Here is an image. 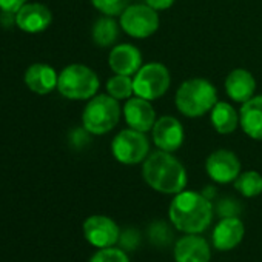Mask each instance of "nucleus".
I'll return each instance as SVG.
<instances>
[{"mask_svg": "<svg viewBox=\"0 0 262 262\" xmlns=\"http://www.w3.org/2000/svg\"><path fill=\"white\" fill-rule=\"evenodd\" d=\"M122 30L136 39H147L159 28L158 11L145 5H128L120 14Z\"/></svg>", "mask_w": 262, "mask_h": 262, "instance_id": "8", "label": "nucleus"}, {"mask_svg": "<svg viewBox=\"0 0 262 262\" xmlns=\"http://www.w3.org/2000/svg\"><path fill=\"white\" fill-rule=\"evenodd\" d=\"M119 27L111 16L99 19L93 27V40L97 47H110L117 40Z\"/></svg>", "mask_w": 262, "mask_h": 262, "instance_id": "21", "label": "nucleus"}, {"mask_svg": "<svg viewBox=\"0 0 262 262\" xmlns=\"http://www.w3.org/2000/svg\"><path fill=\"white\" fill-rule=\"evenodd\" d=\"M25 4L27 0H0V11L7 14H16Z\"/></svg>", "mask_w": 262, "mask_h": 262, "instance_id": "28", "label": "nucleus"}, {"mask_svg": "<svg viewBox=\"0 0 262 262\" xmlns=\"http://www.w3.org/2000/svg\"><path fill=\"white\" fill-rule=\"evenodd\" d=\"M57 90L67 99H91L99 90V77L91 68L82 63H73L63 68L59 74Z\"/></svg>", "mask_w": 262, "mask_h": 262, "instance_id": "5", "label": "nucleus"}, {"mask_svg": "<svg viewBox=\"0 0 262 262\" xmlns=\"http://www.w3.org/2000/svg\"><path fill=\"white\" fill-rule=\"evenodd\" d=\"M234 188L245 198H256L262 193V176L253 170L241 173L234 181Z\"/></svg>", "mask_w": 262, "mask_h": 262, "instance_id": "22", "label": "nucleus"}, {"mask_svg": "<svg viewBox=\"0 0 262 262\" xmlns=\"http://www.w3.org/2000/svg\"><path fill=\"white\" fill-rule=\"evenodd\" d=\"M211 123L217 133L230 135L239 125V113L227 102H216L211 108Z\"/></svg>", "mask_w": 262, "mask_h": 262, "instance_id": "20", "label": "nucleus"}, {"mask_svg": "<svg viewBox=\"0 0 262 262\" xmlns=\"http://www.w3.org/2000/svg\"><path fill=\"white\" fill-rule=\"evenodd\" d=\"M90 262H129V259L122 248L108 247V248H99V251H96L91 256Z\"/></svg>", "mask_w": 262, "mask_h": 262, "instance_id": "25", "label": "nucleus"}, {"mask_svg": "<svg viewBox=\"0 0 262 262\" xmlns=\"http://www.w3.org/2000/svg\"><path fill=\"white\" fill-rule=\"evenodd\" d=\"M83 236L96 248L114 247L120 239V230L117 224L103 214H94L83 222Z\"/></svg>", "mask_w": 262, "mask_h": 262, "instance_id": "9", "label": "nucleus"}, {"mask_svg": "<svg viewBox=\"0 0 262 262\" xmlns=\"http://www.w3.org/2000/svg\"><path fill=\"white\" fill-rule=\"evenodd\" d=\"M113 156L123 165H136L144 162L150 153V142L142 131L128 128L123 129L113 139Z\"/></svg>", "mask_w": 262, "mask_h": 262, "instance_id": "6", "label": "nucleus"}, {"mask_svg": "<svg viewBox=\"0 0 262 262\" xmlns=\"http://www.w3.org/2000/svg\"><path fill=\"white\" fill-rule=\"evenodd\" d=\"M145 182L156 191L165 194H178L185 190L187 171L184 165L171 156V153L159 150L151 153L142 167Z\"/></svg>", "mask_w": 262, "mask_h": 262, "instance_id": "2", "label": "nucleus"}, {"mask_svg": "<svg viewBox=\"0 0 262 262\" xmlns=\"http://www.w3.org/2000/svg\"><path fill=\"white\" fill-rule=\"evenodd\" d=\"M256 90V80L253 74L247 70H233L225 79V91L230 99L244 103L250 100Z\"/></svg>", "mask_w": 262, "mask_h": 262, "instance_id": "19", "label": "nucleus"}, {"mask_svg": "<svg viewBox=\"0 0 262 262\" xmlns=\"http://www.w3.org/2000/svg\"><path fill=\"white\" fill-rule=\"evenodd\" d=\"M168 216L176 230L185 234H201L211 224L213 207L210 199L202 193L182 190L174 194Z\"/></svg>", "mask_w": 262, "mask_h": 262, "instance_id": "1", "label": "nucleus"}, {"mask_svg": "<svg viewBox=\"0 0 262 262\" xmlns=\"http://www.w3.org/2000/svg\"><path fill=\"white\" fill-rule=\"evenodd\" d=\"M51 11L42 4H25L16 13V27L25 33H42L51 25Z\"/></svg>", "mask_w": 262, "mask_h": 262, "instance_id": "14", "label": "nucleus"}, {"mask_svg": "<svg viewBox=\"0 0 262 262\" xmlns=\"http://www.w3.org/2000/svg\"><path fill=\"white\" fill-rule=\"evenodd\" d=\"M120 119V106L117 99L110 94L93 97L82 114L83 128L91 135H105L111 131Z\"/></svg>", "mask_w": 262, "mask_h": 262, "instance_id": "4", "label": "nucleus"}, {"mask_svg": "<svg viewBox=\"0 0 262 262\" xmlns=\"http://www.w3.org/2000/svg\"><path fill=\"white\" fill-rule=\"evenodd\" d=\"M150 234H151V237L155 239L156 236H159L158 239H156V244H167L168 242V239H170V230H168V227L162 222H158V224H155L153 227H151V230H150Z\"/></svg>", "mask_w": 262, "mask_h": 262, "instance_id": "27", "label": "nucleus"}, {"mask_svg": "<svg viewBox=\"0 0 262 262\" xmlns=\"http://www.w3.org/2000/svg\"><path fill=\"white\" fill-rule=\"evenodd\" d=\"M123 116L129 128L138 131H150L156 123V113L150 100L144 97H129L123 106Z\"/></svg>", "mask_w": 262, "mask_h": 262, "instance_id": "12", "label": "nucleus"}, {"mask_svg": "<svg viewBox=\"0 0 262 262\" xmlns=\"http://www.w3.org/2000/svg\"><path fill=\"white\" fill-rule=\"evenodd\" d=\"M245 234L244 222L237 217H222L211 233V244L219 251H228L236 248Z\"/></svg>", "mask_w": 262, "mask_h": 262, "instance_id": "13", "label": "nucleus"}, {"mask_svg": "<svg viewBox=\"0 0 262 262\" xmlns=\"http://www.w3.org/2000/svg\"><path fill=\"white\" fill-rule=\"evenodd\" d=\"M176 262H210V244L199 234H185L174 245Z\"/></svg>", "mask_w": 262, "mask_h": 262, "instance_id": "15", "label": "nucleus"}, {"mask_svg": "<svg viewBox=\"0 0 262 262\" xmlns=\"http://www.w3.org/2000/svg\"><path fill=\"white\" fill-rule=\"evenodd\" d=\"M106 91L110 96H113L117 100L122 99H129L131 94H135V86H133V79L129 76H122L116 74L106 82Z\"/></svg>", "mask_w": 262, "mask_h": 262, "instance_id": "23", "label": "nucleus"}, {"mask_svg": "<svg viewBox=\"0 0 262 262\" xmlns=\"http://www.w3.org/2000/svg\"><path fill=\"white\" fill-rule=\"evenodd\" d=\"M147 5L151 7L153 10L156 11H161V10H168L174 5V0H145Z\"/></svg>", "mask_w": 262, "mask_h": 262, "instance_id": "29", "label": "nucleus"}, {"mask_svg": "<svg viewBox=\"0 0 262 262\" xmlns=\"http://www.w3.org/2000/svg\"><path fill=\"white\" fill-rule=\"evenodd\" d=\"M59 74L47 63H34L25 73L27 86L36 94H48L57 88Z\"/></svg>", "mask_w": 262, "mask_h": 262, "instance_id": "18", "label": "nucleus"}, {"mask_svg": "<svg viewBox=\"0 0 262 262\" xmlns=\"http://www.w3.org/2000/svg\"><path fill=\"white\" fill-rule=\"evenodd\" d=\"M170 73L167 67L158 62L147 63L133 77L135 94L147 100L159 99L170 88Z\"/></svg>", "mask_w": 262, "mask_h": 262, "instance_id": "7", "label": "nucleus"}, {"mask_svg": "<svg viewBox=\"0 0 262 262\" xmlns=\"http://www.w3.org/2000/svg\"><path fill=\"white\" fill-rule=\"evenodd\" d=\"M153 141L159 150L173 153L184 144V126L173 116H164L153 126Z\"/></svg>", "mask_w": 262, "mask_h": 262, "instance_id": "11", "label": "nucleus"}, {"mask_svg": "<svg viewBox=\"0 0 262 262\" xmlns=\"http://www.w3.org/2000/svg\"><path fill=\"white\" fill-rule=\"evenodd\" d=\"M207 174L217 184L234 182L241 174V162L230 150H216L205 161Z\"/></svg>", "mask_w": 262, "mask_h": 262, "instance_id": "10", "label": "nucleus"}, {"mask_svg": "<svg viewBox=\"0 0 262 262\" xmlns=\"http://www.w3.org/2000/svg\"><path fill=\"white\" fill-rule=\"evenodd\" d=\"M239 125L248 138L262 141V96L251 97L242 103L239 111Z\"/></svg>", "mask_w": 262, "mask_h": 262, "instance_id": "17", "label": "nucleus"}, {"mask_svg": "<svg viewBox=\"0 0 262 262\" xmlns=\"http://www.w3.org/2000/svg\"><path fill=\"white\" fill-rule=\"evenodd\" d=\"M241 211V207H239V202L227 198V199H222L217 205V213L221 217H233V216H237Z\"/></svg>", "mask_w": 262, "mask_h": 262, "instance_id": "26", "label": "nucleus"}, {"mask_svg": "<svg viewBox=\"0 0 262 262\" xmlns=\"http://www.w3.org/2000/svg\"><path fill=\"white\" fill-rule=\"evenodd\" d=\"M96 10H99L105 16H120L125 8L129 5V0H91Z\"/></svg>", "mask_w": 262, "mask_h": 262, "instance_id": "24", "label": "nucleus"}, {"mask_svg": "<svg viewBox=\"0 0 262 262\" xmlns=\"http://www.w3.org/2000/svg\"><path fill=\"white\" fill-rule=\"evenodd\" d=\"M217 102V91L207 79L185 80L176 91V106L187 117H199L211 111Z\"/></svg>", "mask_w": 262, "mask_h": 262, "instance_id": "3", "label": "nucleus"}, {"mask_svg": "<svg viewBox=\"0 0 262 262\" xmlns=\"http://www.w3.org/2000/svg\"><path fill=\"white\" fill-rule=\"evenodd\" d=\"M108 63L116 74L133 76L142 67V56L136 47L129 43H122L113 48L108 56Z\"/></svg>", "mask_w": 262, "mask_h": 262, "instance_id": "16", "label": "nucleus"}]
</instances>
